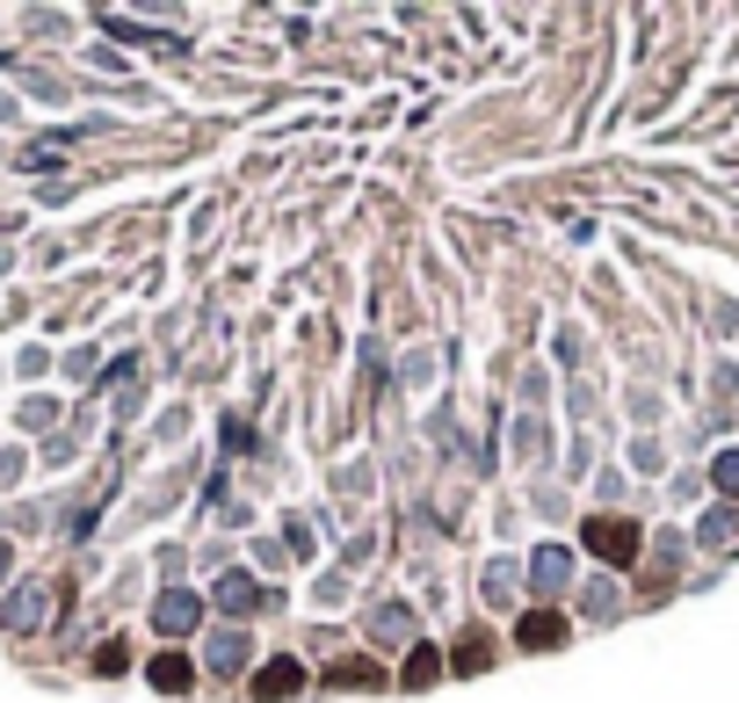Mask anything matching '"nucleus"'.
<instances>
[{
    "label": "nucleus",
    "mask_w": 739,
    "mask_h": 703,
    "mask_svg": "<svg viewBox=\"0 0 739 703\" xmlns=\"http://www.w3.org/2000/svg\"><path fill=\"white\" fill-rule=\"evenodd\" d=\"M718 486H725V493H739V450H732V458H718Z\"/></svg>",
    "instance_id": "obj_13"
},
{
    "label": "nucleus",
    "mask_w": 739,
    "mask_h": 703,
    "mask_svg": "<svg viewBox=\"0 0 739 703\" xmlns=\"http://www.w3.org/2000/svg\"><path fill=\"white\" fill-rule=\"evenodd\" d=\"M536 587H544V595L566 587V551H536Z\"/></svg>",
    "instance_id": "obj_6"
},
{
    "label": "nucleus",
    "mask_w": 739,
    "mask_h": 703,
    "mask_svg": "<svg viewBox=\"0 0 739 703\" xmlns=\"http://www.w3.org/2000/svg\"><path fill=\"white\" fill-rule=\"evenodd\" d=\"M153 682L160 689H189V668H182V660H153Z\"/></svg>",
    "instance_id": "obj_9"
},
{
    "label": "nucleus",
    "mask_w": 739,
    "mask_h": 703,
    "mask_svg": "<svg viewBox=\"0 0 739 703\" xmlns=\"http://www.w3.org/2000/svg\"><path fill=\"white\" fill-rule=\"evenodd\" d=\"M587 545L602 551L609 565H623V559L638 551V529H631V523H609V515H602V523H587Z\"/></svg>",
    "instance_id": "obj_1"
},
{
    "label": "nucleus",
    "mask_w": 739,
    "mask_h": 703,
    "mask_svg": "<svg viewBox=\"0 0 739 703\" xmlns=\"http://www.w3.org/2000/svg\"><path fill=\"white\" fill-rule=\"evenodd\" d=\"M218 602H225V609H254V602H261V587L247 581V573H225V581H218Z\"/></svg>",
    "instance_id": "obj_3"
},
{
    "label": "nucleus",
    "mask_w": 739,
    "mask_h": 703,
    "mask_svg": "<svg viewBox=\"0 0 739 703\" xmlns=\"http://www.w3.org/2000/svg\"><path fill=\"white\" fill-rule=\"evenodd\" d=\"M551 638H558V624H551V616H536V624H522V646H551Z\"/></svg>",
    "instance_id": "obj_10"
},
{
    "label": "nucleus",
    "mask_w": 739,
    "mask_h": 703,
    "mask_svg": "<svg viewBox=\"0 0 739 703\" xmlns=\"http://www.w3.org/2000/svg\"><path fill=\"white\" fill-rule=\"evenodd\" d=\"M153 624H160V631H189V624H196V595L167 587V595H160V609H153Z\"/></svg>",
    "instance_id": "obj_2"
},
{
    "label": "nucleus",
    "mask_w": 739,
    "mask_h": 703,
    "mask_svg": "<svg viewBox=\"0 0 739 703\" xmlns=\"http://www.w3.org/2000/svg\"><path fill=\"white\" fill-rule=\"evenodd\" d=\"M370 631H378V638H406L413 624H406V609H399V602H384V609L370 616Z\"/></svg>",
    "instance_id": "obj_8"
},
{
    "label": "nucleus",
    "mask_w": 739,
    "mask_h": 703,
    "mask_svg": "<svg viewBox=\"0 0 739 703\" xmlns=\"http://www.w3.org/2000/svg\"><path fill=\"white\" fill-rule=\"evenodd\" d=\"M406 682H413V689L435 682V652H413V660H406Z\"/></svg>",
    "instance_id": "obj_11"
},
{
    "label": "nucleus",
    "mask_w": 739,
    "mask_h": 703,
    "mask_svg": "<svg viewBox=\"0 0 739 703\" xmlns=\"http://www.w3.org/2000/svg\"><path fill=\"white\" fill-rule=\"evenodd\" d=\"M210 668H247V638H240V631L210 638Z\"/></svg>",
    "instance_id": "obj_7"
},
{
    "label": "nucleus",
    "mask_w": 739,
    "mask_h": 703,
    "mask_svg": "<svg viewBox=\"0 0 739 703\" xmlns=\"http://www.w3.org/2000/svg\"><path fill=\"white\" fill-rule=\"evenodd\" d=\"M725 537H732V508H718V515L704 523V545H725Z\"/></svg>",
    "instance_id": "obj_12"
},
{
    "label": "nucleus",
    "mask_w": 739,
    "mask_h": 703,
    "mask_svg": "<svg viewBox=\"0 0 739 703\" xmlns=\"http://www.w3.org/2000/svg\"><path fill=\"white\" fill-rule=\"evenodd\" d=\"M44 609H52V595H44V587H22V595L15 602H8V624H36V616H44Z\"/></svg>",
    "instance_id": "obj_4"
},
{
    "label": "nucleus",
    "mask_w": 739,
    "mask_h": 703,
    "mask_svg": "<svg viewBox=\"0 0 739 703\" xmlns=\"http://www.w3.org/2000/svg\"><path fill=\"white\" fill-rule=\"evenodd\" d=\"M254 689H261V696H269V703H275V696H291V689H297V660H275V668L261 674Z\"/></svg>",
    "instance_id": "obj_5"
}]
</instances>
